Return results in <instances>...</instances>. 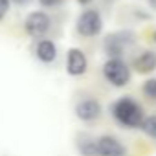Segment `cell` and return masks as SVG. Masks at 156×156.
Listing matches in <instances>:
<instances>
[{"label": "cell", "mask_w": 156, "mask_h": 156, "mask_svg": "<svg viewBox=\"0 0 156 156\" xmlns=\"http://www.w3.org/2000/svg\"><path fill=\"white\" fill-rule=\"evenodd\" d=\"M152 42L156 44V30H154V33H152Z\"/></svg>", "instance_id": "cell-19"}, {"label": "cell", "mask_w": 156, "mask_h": 156, "mask_svg": "<svg viewBox=\"0 0 156 156\" xmlns=\"http://www.w3.org/2000/svg\"><path fill=\"white\" fill-rule=\"evenodd\" d=\"M98 156H127V147L112 134L98 138Z\"/></svg>", "instance_id": "cell-8"}, {"label": "cell", "mask_w": 156, "mask_h": 156, "mask_svg": "<svg viewBox=\"0 0 156 156\" xmlns=\"http://www.w3.org/2000/svg\"><path fill=\"white\" fill-rule=\"evenodd\" d=\"M141 132L151 138V140H156V114H151V116H145L143 123H141Z\"/></svg>", "instance_id": "cell-12"}, {"label": "cell", "mask_w": 156, "mask_h": 156, "mask_svg": "<svg viewBox=\"0 0 156 156\" xmlns=\"http://www.w3.org/2000/svg\"><path fill=\"white\" fill-rule=\"evenodd\" d=\"M11 9V0H0V22H2Z\"/></svg>", "instance_id": "cell-15"}, {"label": "cell", "mask_w": 156, "mask_h": 156, "mask_svg": "<svg viewBox=\"0 0 156 156\" xmlns=\"http://www.w3.org/2000/svg\"><path fill=\"white\" fill-rule=\"evenodd\" d=\"M136 42V33L132 30H118L112 31L108 35H105L103 39V51L108 57H123V53L134 46Z\"/></svg>", "instance_id": "cell-3"}, {"label": "cell", "mask_w": 156, "mask_h": 156, "mask_svg": "<svg viewBox=\"0 0 156 156\" xmlns=\"http://www.w3.org/2000/svg\"><path fill=\"white\" fill-rule=\"evenodd\" d=\"M101 73L114 88H125L132 81V68L123 57H108L101 66Z\"/></svg>", "instance_id": "cell-2"}, {"label": "cell", "mask_w": 156, "mask_h": 156, "mask_svg": "<svg viewBox=\"0 0 156 156\" xmlns=\"http://www.w3.org/2000/svg\"><path fill=\"white\" fill-rule=\"evenodd\" d=\"M147 4H149V8L152 11H156V0H147Z\"/></svg>", "instance_id": "cell-18"}, {"label": "cell", "mask_w": 156, "mask_h": 156, "mask_svg": "<svg viewBox=\"0 0 156 156\" xmlns=\"http://www.w3.org/2000/svg\"><path fill=\"white\" fill-rule=\"evenodd\" d=\"M35 57L42 64H51L59 57V48L51 39H41L35 46Z\"/></svg>", "instance_id": "cell-9"}, {"label": "cell", "mask_w": 156, "mask_h": 156, "mask_svg": "<svg viewBox=\"0 0 156 156\" xmlns=\"http://www.w3.org/2000/svg\"><path fill=\"white\" fill-rule=\"evenodd\" d=\"M141 92L145 98L149 99H156V77H151V79H147L141 87Z\"/></svg>", "instance_id": "cell-13"}, {"label": "cell", "mask_w": 156, "mask_h": 156, "mask_svg": "<svg viewBox=\"0 0 156 156\" xmlns=\"http://www.w3.org/2000/svg\"><path fill=\"white\" fill-rule=\"evenodd\" d=\"M33 2V0H11V4H15V6H19V8H26V6H30Z\"/></svg>", "instance_id": "cell-16"}, {"label": "cell", "mask_w": 156, "mask_h": 156, "mask_svg": "<svg viewBox=\"0 0 156 156\" xmlns=\"http://www.w3.org/2000/svg\"><path fill=\"white\" fill-rule=\"evenodd\" d=\"M110 114L123 129H140L145 119L143 105L132 96H121L110 105Z\"/></svg>", "instance_id": "cell-1"}, {"label": "cell", "mask_w": 156, "mask_h": 156, "mask_svg": "<svg viewBox=\"0 0 156 156\" xmlns=\"http://www.w3.org/2000/svg\"><path fill=\"white\" fill-rule=\"evenodd\" d=\"M75 2L79 4V6H85V8H87V6H90V4L94 2V0H75Z\"/></svg>", "instance_id": "cell-17"}, {"label": "cell", "mask_w": 156, "mask_h": 156, "mask_svg": "<svg viewBox=\"0 0 156 156\" xmlns=\"http://www.w3.org/2000/svg\"><path fill=\"white\" fill-rule=\"evenodd\" d=\"M88 72V57L81 48H70L66 51V73L81 77Z\"/></svg>", "instance_id": "cell-7"}, {"label": "cell", "mask_w": 156, "mask_h": 156, "mask_svg": "<svg viewBox=\"0 0 156 156\" xmlns=\"http://www.w3.org/2000/svg\"><path fill=\"white\" fill-rule=\"evenodd\" d=\"M41 8H46V9H53V8H59L64 4V0H37Z\"/></svg>", "instance_id": "cell-14"}, {"label": "cell", "mask_w": 156, "mask_h": 156, "mask_svg": "<svg viewBox=\"0 0 156 156\" xmlns=\"http://www.w3.org/2000/svg\"><path fill=\"white\" fill-rule=\"evenodd\" d=\"M73 114H75V118L79 119V121L90 123V121H96V119L101 118L103 107H101V103L96 98H87V99H81V101L75 103Z\"/></svg>", "instance_id": "cell-6"}, {"label": "cell", "mask_w": 156, "mask_h": 156, "mask_svg": "<svg viewBox=\"0 0 156 156\" xmlns=\"http://www.w3.org/2000/svg\"><path fill=\"white\" fill-rule=\"evenodd\" d=\"M81 156H98V138H92L88 134H81L75 143Z\"/></svg>", "instance_id": "cell-11"}, {"label": "cell", "mask_w": 156, "mask_h": 156, "mask_svg": "<svg viewBox=\"0 0 156 156\" xmlns=\"http://www.w3.org/2000/svg\"><path fill=\"white\" fill-rule=\"evenodd\" d=\"M103 26H105L103 15L96 8L83 9L79 13V17H77V20H75V31L81 37H85V39H94V37L101 35Z\"/></svg>", "instance_id": "cell-4"}, {"label": "cell", "mask_w": 156, "mask_h": 156, "mask_svg": "<svg viewBox=\"0 0 156 156\" xmlns=\"http://www.w3.org/2000/svg\"><path fill=\"white\" fill-rule=\"evenodd\" d=\"M132 68H134V72H138L141 75L156 72V51L154 50H143L140 55L134 57Z\"/></svg>", "instance_id": "cell-10"}, {"label": "cell", "mask_w": 156, "mask_h": 156, "mask_svg": "<svg viewBox=\"0 0 156 156\" xmlns=\"http://www.w3.org/2000/svg\"><path fill=\"white\" fill-rule=\"evenodd\" d=\"M51 30V17L46 13V11H31L26 15L24 19V31L28 37L31 39H44L46 33Z\"/></svg>", "instance_id": "cell-5"}]
</instances>
